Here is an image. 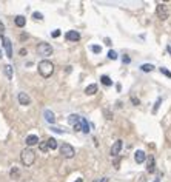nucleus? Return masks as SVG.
I'll return each instance as SVG.
<instances>
[{
	"label": "nucleus",
	"instance_id": "obj_18",
	"mask_svg": "<svg viewBox=\"0 0 171 182\" xmlns=\"http://www.w3.org/2000/svg\"><path fill=\"white\" fill-rule=\"evenodd\" d=\"M80 124H82V131L85 133V134H88L89 133V127H88V122L83 119V117H80Z\"/></svg>",
	"mask_w": 171,
	"mask_h": 182
},
{
	"label": "nucleus",
	"instance_id": "obj_33",
	"mask_svg": "<svg viewBox=\"0 0 171 182\" xmlns=\"http://www.w3.org/2000/svg\"><path fill=\"white\" fill-rule=\"evenodd\" d=\"M20 54H22V56H25V54H26V49H25V48H22V49H20Z\"/></svg>",
	"mask_w": 171,
	"mask_h": 182
},
{
	"label": "nucleus",
	"instance_id": "obj_34",
	"mask_svg": "<svg viewBox=\"0 0 171 182\" xmlns=\"http://www.w3.org/2000/svg\"><path fill=\"white\" fill-rule=\"evenodd\" d=\"M3 30H5V28H3V25H2V23H0V31H3Z\"/></svg>",
	"mask_w": 171,
	"mask_h": 182
},
{
	"label": "nucleus",
	"instance_id": "obj_35",
	"mask_svg": "<svg viewBox=\"0 0 171 182\" xmlns=\"http://www.w3.org/2000/svg\"><path fill=\"white\" fill-rule=\"evenodd\" d=\"M76 182H83V179H77V180H76Z\"/></svg>",
	"mask_w": 171,
	"mask_h": 182
},
{
	"label": "nucleus",
	"instance_id": "obj_10",
	"mask_svg": "<svg viewBox=\"0 0 171 182\" xmlns=\"http://www.w3.org/2000/svg\"><path fill=\"white\" fill-rule=\"evenodd\" d=\"M19 102H20V105H30L31 104V97L26 94V93H19Z\"/></svg>",
	"mask_w": 171,
	"mask_h": 182
},
{
	"label": "nucleus",
	"instance_id": "obj_25",
	"mask_svg": "<svg viewBox=\"0 0 171 182\" xmlns=\"http://www.w3.org/2000/svg\"><path fill=\"white\" fill-rule=\"evenodd\" d=\"M160 73H162V74H165L166 77H169V79H171V73H169L166 68H160Z\"/></svg>",
	"mask_w": 171,
	"mask_h": 182
},
{
	"label": "nucleus",
	"instance_id": "obj_17",
	"mask_svg": "<svg viewBox=\"0 0 171 182\" xmlns=\"http://www.w3.org/2000/svg\"><path fill=\"white\" fill-rule=\"evenodd\" d=\"M46 144H48V148H50V150H57V142H56L54 137H50V139L46 140Z\"/></svg>",
	"mask_w": 171,
	"mask_h": 182
},
{
	"label": "nucleus",
	"instance_id": "obj_4",
	"mask_svg": "<svg viewBox=\"0 0 171 182\" xmlns=\"http://www.w3.org/2000/svg\"><path fill=\"white\" fill-rule=\"evenodd\" d=\"M37 53H39L40 56H51V54H53V46H51L50 43L42 42V43L37 45Z\"/></svg>",
	"mask_w": 171,
	"mask_h": 182
},
{
	"label": "nucleus",
	"instance_id": "obj_3",
	"mask_svg": "<svg viewBox=\"0 0 171 182\" xmlns=\"http://www.w3.org/2000/svg\"><path fill=\"white\" fill-rule=\"evenodd\" d=\"M156 14L160 20H166L168 16H169V11H168V6L165 3H159L157 8H156Z\"/></svg>",
	"mask_w": 171,
	"mask_h": 182
},
{
	"label": "nucleus",
	"instance_id": "obj_7",
	"mask_svg": "<svg viewBox=\"0 0 171 182\" xmlns=\"http://www.w3.org/2000/svg\"><path fill=\"white\" fill-rule=\"evenodd\" d=\"M2 42H3V48H5V51H6V56H8V57H13V46H11V42H10L5 36H2Z\"/></svg>",
	"mask_w": 171,
	"mask_h": 182
},
{
	"label": "nucleus",
	"instance_id": "obj_9",
	"mask_svg": "<svg viewBox=\"0 0 171 182\" xmlns=\"http://www.w3.org/2000/svg\"><path fill=\"white\" fill-rule=\"evenodd\" d=\"M39 137L36 136V134H30L28 137H26V145H28V148H31V147H34V145H39Z\"/></svg>",
	"mask_w": 171,
	"mask_h": 182
},
{
	"label": "nucleus",
	"instance_id": "obj_21",
	"mask_svg": "<svg viewBox=\"0 0 171 182\" xmlns=\"http://www.w3.org/2000/svg\"><path fill=\"white\" fill-rule=\"evenodd\" d=\"M140 68H142V71H145V73H149V71H153V69H154V66H153L151 63H143Z\"/></svg>",
	"mask_w": 171,
	"mask_h": 182
},
{
	"label": "nucleus",
	"instance_id": "obj_15",
	"mask_svg": "<svg viewBox=\"0 0 171 182\" xmlns=\"http://www.w3.org/2000/svg\"><path fill=\"white\" fill-rule=\"evenodd\" d=\"M10 176H11V179H19V177H20V170H19V167H13L11 171H10Z\"/></svg>",
	"mask_w": 171,
	"mask_h": 182
},
{
	"label": "nucleus",
	"instance_id": "obj_27",
	"mask_svg": "<svg viewBox=\"0 0 171 182\" xmlns=\"http://www.w3.org/2000/svg\"><path fill=\"white\" fill-rule=\"evenodd\" d=\"M33 17H34V19H37V20H42V19H43V16H42L40 13H34V14H33Z\"/></svg>",
	"mask_w": 171,
	"mask_h": 182
},
{
	"label": "nucleus",
	"instance_id": "obj_32",
	"mask_svg": "<svg viewBox=\"0 0 171 182\" xmlns=\"http://www.w3.org/2000/svg\"><path fill=\"white\" fill-rule=\"evenodd\" d=\"M131 101H133L134 105H139V99H137V97H131Z\"/></svg>",
	"mask_w": 171,
	"mask_h": 182
},
{
	"label": "nucleus",
	"instance_id": "obj_28",
	"mask_svg": "<svg viewBox=\"0 0 171 182\" xmlns=\"http://www.w3.org/2000/svg\"><path fill=\"white\" fill-rule=\"evenodd\" d=\"M51 36H53V37H59V36H60V30H54V31L51 33Z\"/></svg>",
	"mask_w": 171,
	"mask_h": 182
},
{
	"label": "nucleus",
	"instance_id": "obj_2",
	"mask_svg": "<svg viewBox=\"0 0 171 182\" xmlns=\"http://www.w3.org/2000/svg\"><path fill=\"white\" fill-rule=\"evenodd\" d=\"M39 73H40L42 77H50V76L54 73V65H53V62H50V60H42V62L39 63Z\"/></svg>",
	"mask_w": 171,
	"mask_h": 182
},
{
	"label": "nucleus",
	"instance_id": "obj_11",
	"mask_svg": "<svg viewBox=\"0 0 171 182\" xmlns=\"http://www.w3.org/2000/svg\"><path fill=\"white\" fill-rule=\"evenodd\" d=\"M65 37H66L68 40H73V42H79V40H80V34H79V31H68Z\"/></svg>",
	"mask_w": 171,
	"mask_h": 182
},
{
	"label": "nucleus",
	"instance_id": "obj_12",
	"mask_svg": "<svg viewBox=\"0 0 171 182\" xmlns=\"http://www.w3.org/2000/svg\"><path fill=\"white\" fill-rule=\"evenodd\" d=\"M134 159H136V162H137V164H143V162L146 160V154H145L142 150H137V151H136Z\"/></svg>",
	"mask_w": 171,
	"mask_h": 182
},
{
	"label": "nucleus",
	"instance_id": "obj_22",
	"mask_svg": "<svg viewBox=\"0 0 171 182\" xmlns=\"http://www.w3.org/2000/svg\"><path fill=\"white\" fill-rule=\"evenodd\" d=\"M39 148H40V151H43V153H46L50 148H48V144L43 140V142H39Z\"/></svg>",
	"mask_w": 171,
	"mask_h": 182
},
{
	"label": "nucleus",
	"instance_id": "obj_36",
	"mask_svg": "<svg viewBox=\"0 0 171 182\" xmlns=\"http://www.w3.org/2000/svg\"><path fill=\"white\" fill-rule=\"evenodd\" d=\"M154 182H159V179H156V180H154Z\"/></svg>",
	"mask_w": 171,
	"mask_h": 182
},
{
	"label": "nucleus",
	"instance_id": "obj_31",
	"mask_svg": "<svg viewBox=\"0 0 171 182\" xmlns=\"http://www.w3.org/2000/svg\"><path fill=\"white\" fill-rule=\"evenodd\" d=\"M122 60H123V63H128V62H129V57H128V56H123Z\"/></svg>",
	"mask_w": 171,
	"mask_h": 182
},
{
	"label": "nucleus",
	"instance_id": "obj_14",
	"mask_svg": "<svg viewBox=\"0 0 171 182\" xmlns=\"http://www.w3.org/2000/svg\"><path fill=\"white\" fill-rule=\"evenodd\" d=\"M14 23H16V26L23 28V26H25V23H26V20H25V17H23V16H17V17L14 19Z\"/></svg>",
	"mask_w": 171,
	"mask_h": 182
},
{
	"label": "nucleus",
	"instance_id": "obj_19",
	"mask_svg": "<svg viewBox=\"0 0 171 182\" xmlns=\"http://www.w3.org/2000/svg\"><path fill=\"white\" fill-rule=\"evenodd\" d=\"M5 74L8 76V79H13V66L11 65H5Z\"/></svg>",
	"mask_w": 171,
	"mask_h": 182
},
{
	"label": "nucleus",
	"instance_id": "obj_29",
	"mask_svg": "<svg viewBox=\"0 0 171 182\" xmlns=\"http://www.w3.org/2000/svg\"><path fill=\"white\" fill-rule=\"evenodd\" d=\"M93 51H94V53H100V51H102V48L96 45V46H93Z\"/></svg>",
	"mask_w": 171,
	"mask_h": 182
},
{
	"label": "nucleus",
	"instance_id": "obj_23",
	"mask_svg": "<svg viewBox=\"0 0 171 182\" xmlns=\"http://www.w3.org/2000/svg\"><path fill=\"white\" fill-rule=\"evenodd\" d=\"M73 127H74V130H76V131H82V124H80V117H79V121H77V122H74V124H73Z\"/></svg>",
	"mask_w": 171,
	"mask_h": 182
},
{
	"label": "nucleus",
	"instance_id": "obj_16",
	"mask_svg": "<svg viewBox=\"0 0 171 182\" xmlns=\"http://www.w3.org/2000/svg\"><path fill=\"white\" fill-rule=\"evenodd\" d=\"M43 116H45V119H46V121H48L50 124H54V121H56V117H54V113H53V111H50V110H46Z\"/></svg>",
	"mask_w": 171,
	"mask_h": 182
},
{
	"label": "nucleus",
	"instance_id": "obj_5",
	"mask_svg": "<svg viewBox=\"0 0 171 182\" xmlns=\"http://www.w3.org/2000/svg\"><path fill=\"white\" fill-rule=\"evenodd\" d=\"M60 154H62L63 157L71 159V157H74L76 151H74V148H73L70 144H62V147H60Z\"/></svg>",
	"mask_w": 171,
	"mask_h": 182
},
{
	"label": "nucleus",
	"instance_id": "obj_30",
	"mask_svg": "<svg viewBox=\"0 0 171 182\" xmlns=\"http://www.w3.org/2000/svg\"><path fill=\"white\" fill-rule=\"evenodd\" d=\"M94 182H108V177H100V179H97Z\"/></svg>",
	"mask_w": 171,
	"mask_h": 182
},
{
	"label": "nucleus",
	"instance_id": "obj_8",
	"mask_svg": "<svg viewBox=\"0 0 171 182\" xmlns=\"http://www.w3.org/2000/svg\"><path fill=\"white\" fill-rule=\"evenodd\" d=\"M146 171L149 174H153L156 171V162H154V156H148L146 159Z\"/></svg>",
	"mask_w": 171,
	"mask_h": 182
},
{
	"label": "nucleus",
	"instance_id": "obj_6",
	"mask_svg": "<svg viewBox=\"0 0 171 182\" xmlns=\"http://www.w3.org/2000/svg\"><path fill=\"white\" fill-rule=\"evenodd\" d=\"M122 147H123V142L119 139V140H116L114 144H113V147H111V154L116 157V156H119V153H120V150H122Z\"/></svg>",
	"mask_w": 171,
	"mask_h": 182
},
{
	"label": "nucleus",
	"instance_id": "obj_24",
	"mask_svg": "<svg viewBox=\"0 0 171 182\" xmlns=\"http://www.w3.org/2000/svg\"><path fill=\"white\" fill-rule=\"evenodd\" d=\"M108 57H109L111 60H116V59H117V54H116V51H109V53H108Z\"/></svg>",
	"mask_w": 171,
	"mask_h": 182
},
{
	"label": "nucleus",
	"instance_id": "obj_20",
	"mask_svg": "<svg viewBox=\"0 0 171 182\" xmlns=\"http://www.w3.org/2000/svg\"><path fill=\"white\" fill-rule=\"evenodd\" d=\"M100 80H102V83H103V85H106V86H111V85H113V80H111L108 76H102V77H100Z\"/></svg>",
	"mask_w": 171,
	"mask_h": 182
},
{
	"label": "nucleus",
	"instance_id": "obj_1",
	"mask_svg": "<svg viewBox=\"0 0 171 182\" xmlns=\"http://www.w3.org/2000/svg\"><path fill=\"white\" fill-rule=\"evenodd\" d=\"M20 159H22V164H23L25 167H31V165L34 164V160H36V153H34V150H33V148H25V150L22 151V154H20Z\"/></svg>",
	"mask_w": 171,
	"mask_h": 182
},
{
	"label": "nucleus",
	"instance_id": "obj_13",
	"mask_svg": "<svg viewBox=\"0 0 171 182\" xmlns=\"http://www.w3.org/2000/svg\"><path fill=\"white\" fill-rule=\"evenodd\" d=\"M96 93H97V85L96 83H91V85H88L85 88V94H88V96H93Z\"/></svg>",
	"mask_w": 171,
	"mask_h": 182
},
{
	"label": "nucleus",
	"instance_id": "obj_26",
	"mask_svg": "<svg viewBox=\"0 0 171 182\" xmlns=\"http://www.w3.org/2000/svg\"><path fill=\"white\" fill-rule=\"evenodd\" d=\"M160 102H162V99H157V102L154 104V108H153V113H156V111L159 110V105H160Z\"/></svg>",
	"mask_w": 171,
	"mask_h": 182
}]
</instances>
